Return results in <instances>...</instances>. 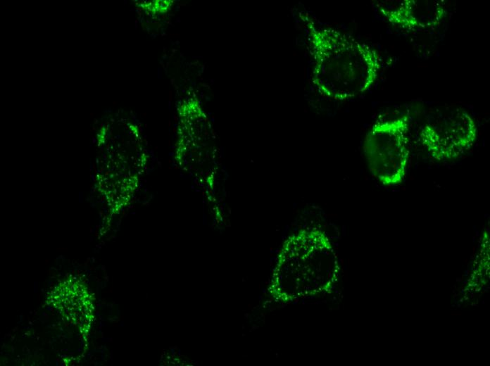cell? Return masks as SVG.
<instances>
[{"label":"cell","mask_w":490,"mask_h":366,"mask_svg":"<svg viewBox=\"0 0 490 366\" xmlns=\"http://www.w3.org/2000/svg\"><path fill=\"white\" fill-rule=\"evenodd\" d=\"M477 137L474 118L460 108L429 113L418 132L420 144L432 158L438 161L459 158L472 147Z\"/></svg>","instance_id":"3957f363"},{"label":"cell","mask_w":490,"mask_h":366,"mask_svg":"<svg viewBox=\"0 0 490 366\" xmlns=\"http://www.w3.org/2000/svg\"><path fill=\"white\" fill-rule=\"evenodd\" d=\"M311 58V83L322 97L344 101L367 92L382 68L379 53L337 29L320 25L305 11L299 13Z\"/></svg>","instance_id":"6da1fadb"},{"label":"cell","mask_w":490,"mask_h":366,"mask_svg":"<svg viewBox=\"0 0 490 366\" xmlns=\"http://www.w3.org/2000/svg\"><path fill=\"white\" fill-rule=\"evenodd\" d=\"M410 116L377 121L363 140V150L371 175L382 185L396 186L406 174L410 156Z\"/></svg>","instance_id":"7a4b0ae2"},{"label":"cell","mask_w":490,"mask_h":366,"mask_svg":"<svg viewBox=\"0 0 490 366\" xmlns=\"http://www.w3.org/2000/svg\"><path fill=\"white\" fill-rule=\"evenodd\" d=\"M380 15L393 26L406 31H422L440 25L447 15L442 0H401L377 4Z\"/></svg>","instance_id":"277c9868"}]
</instances>
